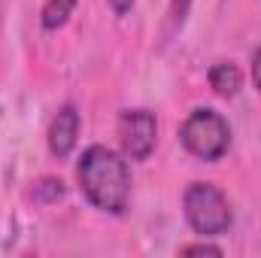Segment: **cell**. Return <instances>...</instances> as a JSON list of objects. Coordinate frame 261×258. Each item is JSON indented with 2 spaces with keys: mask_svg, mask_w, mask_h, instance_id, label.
<instances>
[{
  "mask_svg": "<svg viewBox=\"0 0 261 258\" xmlns=\"http://www.w3.org/2000/svg\"><path fill=\"white\" fill-rule=\"evenodd\" d=\"M79 186L85 197L113 216H122L128 210V197H130V173L128 164L119 152L107 149V146H88L79 158L76 167Z\"/></svg>",
  "mask_w": 261,
  "mask_h": 258,
  "instance_id": "6da1fadb",
  "label": "cell"
},
{
  "mask_svg": "<svg viewBox=\"0 0 261 258\" xmlns=\"http://www.w3.org/2000/svg\"><path fill=\"white\" fill-rule=\"evenodd\" d=\"M182 203H186L189 225L195 228L197 234H203V237H219L234 222L228 197L222 194L219 186H213V183H192L186 189Z\"/></svg>",
  "mask_w": 261,
  "mask_h": 258,
  "instance_id": "7a4b0ae2",
  "label": "cell"
},
{
  "mask_svg": "<svg viewBox=\"0 0 261 258\" xmlns=\"http://www.w3.org/2000/svg\"><path fill=\"white\" fill-rule=\"evenodd\" d=\"M179 140L182 146L195 155V158H203V161H219L228 146H231V125L222 113L216 110H195L182 128H179Z\"/></svg>",
  "mask_w": 261,
  "mask_h": 258,
  "instance_id": "3957f363",
  "label": "cell"
},
{
  "mask_svg": "<svg viewBox=\"0 0 261 258\" xmlns=\"http://www.w3.org/2000/svg\"><path fill=\"white\" fill-rule=\"evenodd\" d=\"M155 137H158V122L155 113L149 110H128L119 119V140L122 149L130 161H146L155 149Z\"/></svg>",
  "mask_w": 261,
  "mask_h": 258,
  "instance_id": "277c9868",
  "label": "cell"
},
{
  "mask_svg": "<svg viewBox=\"0 0 261 258\" xmlns=\"http://www.w3.org/2000/svg\"><path fill=\"white\" fill-rule=\"evenodd\" d=\"M76 137H79V113L73 104H67L58 110V116L52 119V128H49V149L52 155L67 158L76 146Z\"/></svg>",
  "mask_w": 261,
  "mask_h": 258,
  "instance_id": "5b68a950",
  "label": "cell"
},
{
  "mask_svg": "<svg viewBox=\"0 0 261 258\" xmlns=\"http://www.w3.org/2000/svg\"><path fill=\"white\" fill-rule=\"evenodd\" d=\"M210 85H213L216 94L234 97L240 91V85H243V73H240V67L231 64V61H219V64L210 67Z\"/></svg>",
  "mask_w": 261,
  "mask_h": 258,
  "instance_id": "8992f818",
  "label": "cell"
},
{
  "mask_svg": "<svg viewBox=\"0 0 261 258\" xmlns=\"http://www.w3.org/2000/svg\"><path fill=\"white\" fill-rule=\"evenodd\" d=\"M76 3L79 0H49L43 6V28L46 31H58L67 18H70V12L76 9Z\"/></svg>",
  "mask_w": 261,
  "mask_h": 258,
  "instance_id": "52a82bcc",
  "label": "cell"
},
{
  "mask_svg": "<svg viewBox=\"0 0 261 258\" xmlns=\"http://www.w3.org/2000/svg\"><path fill=\"white\" fill-rule=\"evenodd\" d=\"M182 255H222L219 246H210V243H192L182 249Z\"/></svg>",
  "mask_w": 261,
  "mask_h": 258,
  "instance_id": "ba28073f",
  "label": "cell"
},
{
  "mask_svg": "<svg viewBox=\"0 0 261 258\" xmlns=\"http://www.w3.org/2000/svg\"><path fill=\"white\" fill-rule=\"evenodd\" d=\"M252 82L261 88V49L252 55Z\"/></svg>",
  "mask_w": 261,
  "mask_h": 258,
  "instance_id": "9c48e42d",
  "label": "cell"
},
{
  "mask_svg": "<svg viewBox=\"0 0 261 258\" xmlns=\"http://www.w3.org/2000/svg\"><path fill=\"white\" fill-rule=\"evenodd\" d=\"M110 6L116 9V15H125L130 6H134V0H110Z\"/></svg>",
  "mask_w": 261,
  "mask_h": 258,
  "instance_id": "30bf717a",
  "label": "cell"
}]
</instances>
